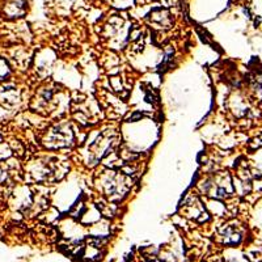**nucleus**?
I'll return each instance as SVG.
<instances>
[{
    "mask_svg": "<svg viewBox=\"0 0 262 262\" xmlns=\"http://www.w3.org/2000/svg\"><path fill=\"white\" fill-rule=\"evenodd\" d=\"M8 72V70H7V66L4 64L2 60H0V78H3V76H6V74Z\"/></svg>",
    "mask_w": 262,
    "mask_h": 262,
    "instance_id": "nucleus-1",
    "label": "nucleus"
}]
</instances>
